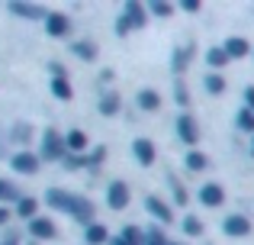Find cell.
Listing matches in <instances>:
<instances>
[{
	"instance_id": "1",
	"label": "cell",
	"mask_w": 254,
	"mask_h": 245,
	"mask_svg": "<svg viewBox=\"0 0 254 245\" xmlns=\"http://www.w3.org/2000/svg\"><path fill=\"white\" fill-rule=\"evenodd\" d=\"M68 155V145H64V136L52 126V129L42 132V149H39V158L42 162H64Z\"/></svg>"
},
{
	"instance_id": "2",
	"label": "cell",
	"mask_w": 254,
	"mask_h": 245,
	"mask_svg": "<svg viewBox=\"0 0 254 245\" xmlns=\"http://www.w3.org/2000/svg\"><path fill=\"white\" fill-rule=\"evenodd\" d=\"M145 6L142 3H126V10H123V16H119V23H116V32L119 36H126L129 29H142L145 26Z\"/></svg>"
},
{
	"instance_id": "3",
	"label": "cell",
	"mask_w": 254,
	"mask_h": 245,
	"mask_svg": "<svg viewBox=\"0 0 254 245\" xmlns=\"http://www.w3.org/2000/svg\"><path fill=\"white\" fill-rule=\"evenodd\" d=\"M132 200V187L126 181H110V187H106V207L110 210H126Z\"/></svg>"
},
{
	"instance_id": "4",
	"label": "cell",
	"mask_w": 254,
	"mask_h": 245,
	"mask_svg": "<svg viewBox=\"0 0 254 245\" xmlns=\"http://www.w3.org/2000/svg\"><path fill=\"white\" fill-rule=\"evenodd\" d=\"M74 197L77 194H71V190H64V187L45 190V203H49L52 210H58V213H68V216H71V207H74Z\"/></svg>"
},
{
	"instance_id": "5",
	"label": "cell",
	"mask_w": 254,
	"mask_h": 245,
	"mask_svg": "<svg viewBox=\"0 0 254 245\" xmlns=\"http://www.w3.org/2000/svg\"><path fill=\"white\" fill-rule=\"evenodd\" d=\"M10 164H13V171H16V174H36L39 164H42V158H39V152L23 149V152H16V155L10 158Z\"/></svg>"
},
{
	"instance_id": "6",
	"label": "cell",
	"mask_w": 254,
	"mask_h": 245,
	"mask_svg": "<svg viewBox=\"0 0 254 245\" xmlns=\"http://www.w3.org/2000/svg\"><path fill=\"white\" fill-rule=\"evenodd\" d=\"M52 94H55L58 100H71V97H74V87H71V81H68V71H64L62 65H52Z\"/></svg>"
},
{
	"instance_id": "7",
	"label": "cell",
	"mask_w": 254,
	"mask_h": 245,
	"mask_svg": "<svg viewBox=\"0 0 254 245\" xmlns=\"http://www.w3.org/2000/svg\"><path fill=\"white\" fill-rule=\"evenodd\" d=\"M71 29H74V23H71L64 13H49V16H45V32H49L52 39H64V36H71Z\"/></svg>"
},
{
	"instance_id": "8",
	"label": "cell",
	"mask_w": 254,
	"mask_h": 245,
	"mask_svg": "<svg viewBox=\"0 0 254 245\" xmlns=\"http://www.w3.org/2000/svg\"><path fill=\"white\" fill-rule=\"evenodd\" d=\"M132 155H135V162L145 164V168H151V164L158 162V149H155L151 139H135V142H132Z\"/></svg>"
},
{
	"instance_id": "9",
	"label": "cell",
	"mask_w": 254,
	"mask_h": 245,
	"mask_svg": "<svg viewBox=\"0 0 254 245\" xmlns=\"http://www.w3.org/2000/svg\"><path fill=\"white\" fill-rule=\"evenodd\" d=\"M29 236H32V239H42V242L55 239V236H58L55 220H49V216H36V220H29Z\"/></svg>"
},
{
	"instance_id": "10",
	"label": "cell",
	"mask_w": 254,
	"mask_h": 245,
	"mask_svg": "<svg viewBox=\"0 0 254 245\" xmlns=\"http://www.w3.org/2000/svg\"><path fill=\"white\" fill-rule=\"evenodd\" d=\"M177 136L184 139L187 145H196L199 142V126H196V120H193L190 113H180L177 116Z\"/></svg>"
},
{
	"instance_id": "11",
	"label": "cell",
	"mask_w": 254,
	"mask_h": 245,
	"mask_svg": "<svg viewBox=\"0 0 254 245\" xmlns=\"http://www.w3.org/2000/svg\"><path fill=\"white\" fill-rule=\"evenodd\" d=\"M71 216H74V220H77V223H81V226L87 229L90 223H97V220H93V216H97V207H93V203L87 200V197H74V207H71Z\"/></svg>"
},
{
	"instance_id": "12",
	"label": "cell",
	"mask_w": 254,
	"mask_h": 245,
	"mask_svg": "<svg viewBox=\"0 0 254 245\" xmlns=\"http://www.w3.org/2000/svg\"><path fill=\"white\" fill-rule=\"evenodd\" d=\"M145 210H148V213L155 216V220L161 223V226H168V223H174V210H171L168 203L161 200V197H148V200H145Z\"/></svg>"
},
{
	"instance_id": "13",
	"label": "cell",
	"mask_w": 254,
	"mask_h": 245,
	"mask_svg": "<svg viewBox=\"0 0 254 245\" xmlns=\"http://www.w3.org/2000/svg\"><path fill=\"white\" fill-rule=\"evenodd\" d=\"M222 229L229 236H235V239H242V236L251 233V220H248V216H242V213H232V216H225Z\"/></svg>"
},
{
	"instance_id": "14",
	"label": "cell",
	"mask_w": 254,
	"mask_h": 245,
	"mask_svg": "<svg viewBox=\"0 0 254 245\" xmlns=\"http://www.w3.org/2000/svg\"><path fill=\"white\" fill-rule=\"evenodd\" d=\"M199 203H203V207H222L225 190L219 187V184H203V187H199Z\"/></svg>"
},
{
	"instance_id": "15",
	"label": "cell",
	"mask_w": 254,
	"mask_h": 245,
	"mask_svg": "<svg viewBox=\"0 0 254 245\" xmlns=\"http://www.w3.org/2000/svg\"><path fill=\"white\" fill-rule=\"evenodd\" d=\"M64 145H68V155H84L87 152V132L71 129L68 136H64Z\"/></svg>"
},
{
	"instance_id": "16",
	"label": "cell",
	"mask_w": 254,
	"mask_h": 245,
	"mask_svg": "<svg viewBox=\"0 0 254 245\" xmlns=\"http://www.w3.org/2000/svg\"><path fill=\"white\" fill-rule=\"evenodd\" d=\"M225 55L229 58H245L251 52V45H248V39H242V36H232V39H225Z\"/></svg>"
},
{
	"instance_id": "17",
	"label": "cell",
	"mask_w": 254,
	"mask_h": 245,
	"mask_svg": "<svg viewBox=\"0 0 254 245\" xmlns=\"http://www.w3.org/2000/svg\"><path fill=\"white\" fill-rule=\"evenodd\" d=\"M10 13H16V16H26V19H39V16H49L42 3H10Z\"/></svg>"
},
{
	"instance_id": "18",
	"label": "cell",
	"mask_w": 254,
	"mask_h": 245,
	"mask_svg": "<svg viewBox=\"0 0 254 245\" xmlns=\"http://www.w3.org/2000/svg\"><path fill=\"white\" fill-rule=\"evenodd\" d=\"M84 239H87V245H106L110 242V229L100 226V223H90V226L84 229Z\"/></svg>"
},
{
	"instance_id": "19",
	"label": "cell",
	"mask_w": 254,
	"mask_h": 245,
	"mask_svg": "<svg viewBox=\"0 0 254 245\" xmlns=\"http://www.w3.org/2000/svg\"><path fill=\"white\" fill-rule=\"evenodd\" d=\"M71 52H74L81 62H97V55H100L97 45H93L90 39H81V42H74V45H71Z\"/></svg>"
},
{
	"instance_id": "20",
	"label": "cell",
	"mask_w": 254,
	"mask_h": 245,
	"mask_svg": "<svg viewBox=\"0 0 254 245\" xmlns=\"http://www.w3.org/2000/svg\"><path fill=\"white\" fill-rule=\"evenodd\" d=\"M138 107H142L145 113H155V110L161 107V97H158V90H151V87L138 90Z\"/></svg>"
},
{
	"instance_id": "21",
	"label": "cell",
	"mask_w": 254,
	"mask_h": 245,
	"mask_svg": "<svg viewBox=\"0 0 254 245\" xmlns=\"http://www.w3.org/2000/svg\"><path fill=\"white\" fill-rule=\"evenodd\" d=\"M16 213L23 216V220H36L39 200H36V197H19V200H16Z\"/></svg>"
},
{
	"instance_id": "22",
	"label": "cell",
	"mask_w": 254,
	"mask_h": 245,
	"mask_svg": "<svg viewBox=\"0 0 254 245\" xmlns=\"http://www.w3.org/2000/svg\"><path fill=\"white\" fill-rule=\"evenodd\" d=\"M119 239H123L126 245H145V229L142 226H123V233H119Z\"/></svg>"
},
{
	"instance_id": "23",
	"label": "cell",
	"mask_w": 254,
	"mask_h": 245,
	"mask_svg": "<svg viewBox=\"0 0 254 245\" xmlns=\"http://www.w3.org/2000/svg\"><path fill=\"white\" fill-rule=\"evenodd\" d=\"M119 107H123V103H119V94H103V97H100V103H97V110L103 116H116Z\"/></svg>"
},
{
	"instance_id": "24",
	"label": "cell",
	"mask_w": 254,
	"mask_h": 245,
	"mask_svg": "<svg viewBox=\"0 0 254 245\" xmlns=\"http://www.w3.org/2000/svg\"><path fill=\"white\" fill-rule=\"evenodd\" d=\"M16 200H19L16 184H13L10 177H0V207H3V203H16Z\"/></svg>"
},
{
	"instance_id": "25",
	"label": "cell",
	"mask_w": 254,
	"mask_h": 245,
	"mask_svg": "<svg viewBox=\"0 0 254 245\" xmlns=\"http://www.w3.org/2000/svg\"><path fill=\"white\" fill-rule=\"evenodd\" d=\"M206 62H209V68H225V65H229V55H225L222 45H216V49L206 52Z\"/></svg>"
},
{
	"instance_id": "26",
	"label": "cell",
	"mask_w": 254,
	"mask_h": 245,
	"mask_svg": "<svg viewBox=\"0 0 254 245\" xmlns=\"http://www.w3.org/2000/svg\"><path fill=\"white\" fill-rule=\"evenodd\" d=\"M187 168L190 171H203V168H209V158H206L203 152H187Z\"/></svg>"
},
{
	"instance_id": "27",
	"label": "cell",
	"mask_w": 254,
	"mask_h": 245,
	"mask_svg": "<svg viewBox=\"0 0 254 245\" xmlns=\"http://www.w3.org/2000/svg\"><path fill=\"white\" fill-rule=\"evenodd\" d=\"M206 90H209V94H222L225 90V78L222 75H206Z\"/></svg>"
},
{
	"instance_id": "28",
	"label": "cell",
	"mask_w": 254,
	"mask_h": 245,
	"mask_svg": "<svg viewBox=\"0 0 254 245\" xmlns=\"http://www.w3.org/2000/svg\"><path fill=\"white\" fill-rule=\"evenodd\" d=\"M184 233L187 236H203V220H196V216H184Z\"/></svg>"
},
{
	"instance_id": "29",
	"label": "cell",
	"mask_w": 254,
	"mask_h": 245,
	"mask_svg": "<svg viewBox=\"0 0 254 245\" xmlns=\"http://www.w3.org/2000/svg\"><path fill=\"white\" fill-rule=\"evenodd\" d=\"M145 245H168V236L161 233V229H145Z\"/></svg>"
},
{
	"instance_id": "30",
	"label": "cell",
	"mask_w": 254,
	"mask_h": 245,
	"mask_svg": "<svg viewBox=\"0 0 254 245\" xmlns=\"http://www.w3.org/2000/svg\"><path fill=\"white\" fill-rule=\"evenodd\" d=\"M238 129H242V132H254V113H251L248 107L238 113Z\"/></svg>"
},
{
	"instance_id": "31",
	"label": "cell",
	"mask_w": 254,
	"mask_h": 245,
	"mask_svg": "<svg viewBox=\"0 0 254 245\" xmlns=\"http://www.w3.org/2000/svg\"><path fill=\"white\" fill-rule=\"evenodd\" d=\"M64 168L68 171H77V168H87V155H64Z\"/></svg>"
},
{
	"instance_id": "32",
	"label": "cell",
	"mask_w": 254,
	"mask_h": 245,
	"mask_svg": "<svg viewBox=\"0 0 254 245\" xmlns=\"http://www.w3.org/2000/svg\"><path fill=\"white\" fill-rule=\"evenodd\" d=\"M187 62H190V49H177L174 52V71H177V75L187 68Z\"/></svg>"
},
{
	"instance_id": "33",
	"label": "cell",
	"mask_w": 254,
	"mask_h": 245,
	"mask_svg": "<svg viewBox=\"0 0 254 245\" xmlns=\"http://www.w3.org/2000/svg\"><path fill=\"white\" fill-rule=\"evenodd\" d=\"M103 158H106V149H103V145H100V149H93L90 155H87V164H93V168H97V164L103 162Z\"/></svg>"
},
{
	"instance_id": "34",
	"label": "cell",
	"mask_w": 254,
	"mask_h": 245,
	"mask_svg": "<svg viewBox=\"0 0 254 245\" xmlns=\"http://www.w3.org/2000/svg\"><path fill=\"white\" fill-rule=\"evenodd\" d=\"M148 10L155 13V16H171V13H174V6H171V3H151Z\"/></svg>"
},
{
	"instance_id": "35",
	"label": "cell",
	"mask_w": 254,
	"mask_h": 245,
	"mask_svg": "<svg viewBox=\"0 0 254 245\" xmlns=\"http://www.w3.org/2000/svg\"><path fill=\"white\" fill-rule=\"evenodd\" d=\"M171 190H174V200H177V203H187V190L180 187V184L174 181V177H171Z\"/></svg>"
},
{
	"instance_id": "36",
	"label": "cell",
	"mask_w": 254,
	"mask_h": 245,
	"mask_svg": "<svg viewBox=\"0 0 254 245\" xmlns=\"http://www.w3.org/2000/svg\"><path fill=\"white\" fill-rule=\"evenodd\" d=\"M174 94H177V103H180V107H187V103H190V90H187L184 84H177V90H174Z\"/></svg>"
},
{
	"instance_id": "37",
	"label": "cell",
	"mask_w": 254,
	"mask_h": 245,
	"mask_svg": "<svg viewBox=\"0 0 254 245\" xmlns=\"http://www.w3.org/2000/svg\"><path fill=\"white\" fill-rule=\"evenodd\" d=\"M13 136H16L19 142H26V139H29V129H26V123H16V129H13Z\"/></svg>"
},
{
	"instance_id": "38",
	"label": "cell",
	"mask_w": 254,
	"mask_h": 245,
	"mask_svg": "<svg viewBox=\"0 0 254 245\" xmlns=\"http://www.w3.org/2000/svg\"><path fill=\"white\" fill-rule=\"evenodd\" d=\"M245 100H248V110L254 113V87H248V90H245Z\"/></svg>"
},
{
	"instance_id": "39",
	"label": "cell",
	"mask_w": 254,
	"mask_h": 245,
	"mask_svg": "<svg viewBox=\"0 0 254 245\" xmlns=\"http://www.w3.org/2000/svg\"><path fill=\"white\" fill-rule=\"evenodd\" d=\"M6 220H10V213H6V207H0V226H6Z\"/></svg>"
},
{
	"instance_id": "40",
	"label": "cell",
	"mask_w": 254,
	"mask_h": 245,
	"mask_svg": "<svg viewBox=\"0 0 254 245\" xmlns=\"http://www.w3.org/2000/svg\"><path fill=\"white\" fill-rule=\"evenodd\" d=\"M106 245H126V242H123V239H119V236H116V239H110Z\"/></svg>"
},
{
	"instance_id": "41",
	"label": "cell",
	"mask_w": 254,
	"mask_h": 245,
	"mask_svg": "<svg viewBox=\"0 0 254 245\" xmlns=\"http://www.w3.org/2000/svg\"><path fill=\"white\" fill-rule=\"evenodd\" d=\"M168 245H184V242H168Z\"/></svg>"
},
{
	"instance_id": "42",
	"label": "cell",
	"mask_w": 254,
	"mask_h": 245,
	"mask_svg": "<svg viewBox=\"0 0 254 245\" xmlns=\"http://www.w3.org/2000/svg\"><path fill=\"white\" fill-rule=\"evenodd\" d=\"M0 245H3V242H0Z\"/></svg>"
}]
</instances>
